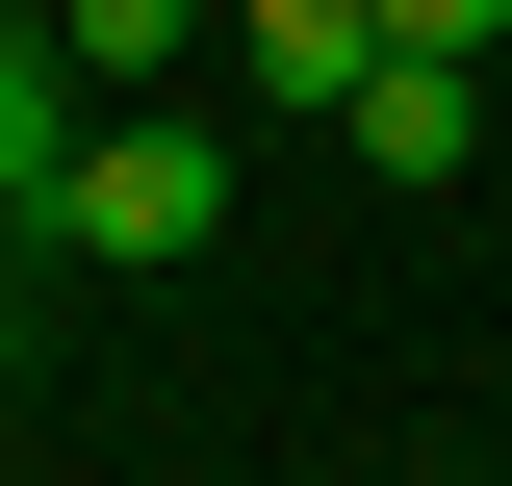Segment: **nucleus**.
<instances>
[{
    "label": "nucleus",
    "instance_id": "9",
    "mask_svg": "<svg viewBox=\"0 0 512 486\" xmlns=\"http://www.w3.org/2000/svg\"><path fill=\"white\" fill-rule=\"evenodd\" d=\"M487 77H512V52H487Z\"/></svg>",
    "mask_w": 512,
    "mask_h": 486
},
{
    "label": "nucleus",
    "instance_id": "5",
    "mask_svg": "<svg viewBox=\"0 0 512 486\" xmlns=\"http://www.w3.org/2000/svg\"><path fill=\"white\" fill-rule=\"evenodd\" d=\"M52 26H77V77H103V103H180V52L231 26V0H52Z\"/></svg>",
    "mask_w": 512,
    "mask_h": 486
},
{
    "label": "nucleus",
    "instance_id": "2",
    "mask_svg": "<svg viewBox=\"0 0 512 486\" xmlns=\"http://www.w3.org/2000/svg\"><path fill=\"white\" fill-rule=\"evenodd\" d=\"M77 154H103V77H77V26H52V0H0V205L52 231V180H77Z\"/></svg>",
    "mask_w": 512,
    "mask_h": 486
},
{
    "label": "nucleus",
    "instance_id": "4",
    "mask_svg": "<svg viewBox=\"0 0 512 486\" xmlns=\"http://www.w3.org/2000/svg\"><path fill=\"white\" fill-rule=\"evenodd\" d=\"M333 128H359V180H461V154H487V52H384Z\"/></svg>",
    "mask_w": 512,
    "mask_h": 486
},
{
    "label": "nucleus",
    "instance_id": "1",
    "mask_svg": "<svg viewBox=\"0 0 512 486\" xmlns=\"http://www.w3.org/2000/svg\"><path fill=\"white\" fill-rule=\"evenodd\" d=\"M205 231H231V154H205L180 103H103V154L52 180V256H103V282H180Z\"/></svg>",
    "mask_w": 512,
    "mask_h": 486
},
{
    "label": "nucleus",
    "instance_id": "8",
    "mask_svg": "<svg viewBox=\"0 0 512 486\" xmlns=\"http://www.w3.org/2000/svg\"><path fill=\"white\" fill-rule=\"evenodd\" d=\"M436 486H487V461H436Z\"/></svg>",
    "mask_w": 512,
    "mask_h": 486
},
{
    "label": "nucleus",
    "instance_id": "6",
    "mask_svg": "<svg viewBox=\"0 0 512 486\" xmlns=\"http://www.w3.org/2000/svg\"><path fill=\"white\" fill-rule=\"evenodd\" d=\"M384 52H512V0H384Z\"/></svg>",
    "mask_w": 512,
    "mask_h": 486
},
{
    "label": "nucleus",
    "instance_id": "3",
    "mask_svg": "<svg viewBox=\"0 0 512 486\" xmlns=\"http://www.w3.org/2000/svg\"><path fill=\"white\" fill-rule=\"evenodd\" d=\"M231 77H256L282 128H333V103L384 77V0H231Z\"/></svg>",
    "mask_w": 512,
    "mask_h": 486
},
{
    "label": "nucleus",
    "instance_id": "7",
    "mask_svg": "<svg viewBox=\"0 0 512 486\" xmlns=\"http://www.w3.org/2000/svg\"><path fill=\"white\" fill-rule=\"evenodd\" d=\"M26 282H52V231H26V205H0V333H26Z\"/></svg>",
    "mask_w": 512,
    "mask_h": 486
}]
</instances>
